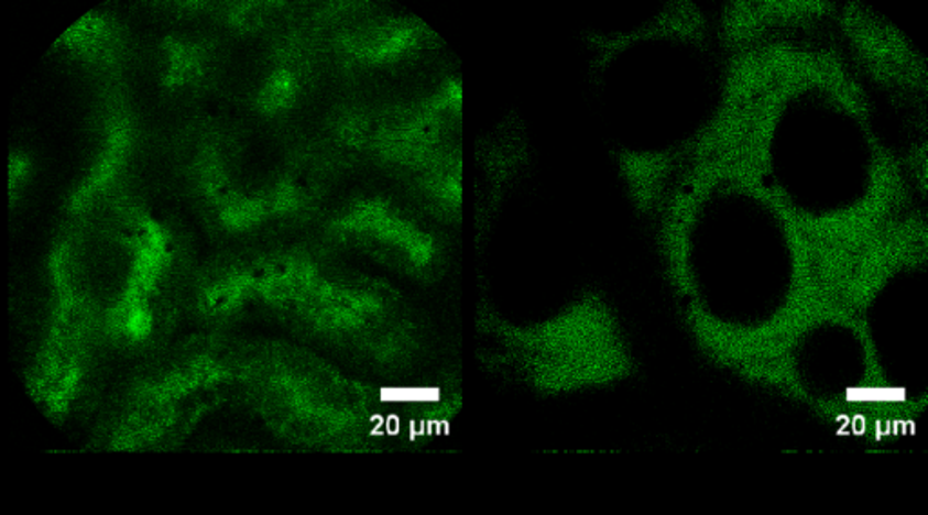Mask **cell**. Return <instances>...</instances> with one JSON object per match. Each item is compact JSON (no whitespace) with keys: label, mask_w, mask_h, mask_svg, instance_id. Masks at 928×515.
<instances>
[{"label":"cell","mask_w":928,"mask_h":515,"mask_svg":"<svg viewBox=\"0 0 928 515\" xmlns=\"http://www.w3.org/2000/svg\"><path fill=\"white\" fill-rule=\"evenodd\" d=\"M765 139L769 191L807 222L851 223L876 204L880 145L856 103L809 83L776 106Z\"/></svg>","instance_id":"obj_3"},{"label":"cell","mask_w":928,"mask_h":515,"mask_svg":"<svg viewBox=\"0 0 928 515\" xmlns=\"http://www.w3.org/2000/svg\"><path fill=\"white\" fill-rule=\"evenodd\" d=\"M666 11H641L619 32L621 42L600 69L597 102L602 129L627 158L644 164L688 151L713 122L717 69L702 42L667 33ZM619 42V41H613Z\"/></svg>","instance_id":"obj_2"},{"label":"cell","mask_w":928,"mask_h":515,"mask_svg":"<svg viewBox=\"0 0 928 515\" xmlns=\"http://www.w3.org/2000/svg\"><path fill=\"white\" fill-rule=\"evenodd\" d=\"M167 73L165 84L167 86H185L200 72V55L195 47L184 42H167Z\"/></svg>","instance_id":"obj_9"},{"label":"cell","mask_w":928,"mask_h":515,"mask_svg":"<svg viewBox=\"0 0 928 515\" xmlns=\"http://www.w3.org/2000/svg\"><path fill=\"white\" fill-rule=\"evenodd\" d=\"M31 175V161L22 153H13L8 164V176H10V195L15 198L17 191L24 187Z\"/></svg>","instance_id":"obj_10"},{"label":"cell","mask_w":928,"mask_h":515,"mask_svg":"<svg viewBox=\"0 0 928 515\" xmlns=\"http://www.w3.org/2000/svg\"><path fill=\"white\" fill-rule=\"evenodd\" d=\"M131 140H133L131 125L128 122H117L109 133L102 155L97 164L92 165L88 178L72 198L73 211H86L97 201L98 196L108 191L125 164Z\"/></svg>","instance_id":"obj_6"},{"label":"cell","mask_w":928,"mask_h":515,"mask_svg":"<svg viewBox=\"0 0 928 515\" xmlns=\"http://www.w3.org/2000/svg\"><path fill=\"white\" fill-rule=\"evenodd\" d=\"M869 380L877 391L913 392L927 399V258H903L872 291L865 309ZM928 405V403H925Z\"/></svg>","instance_id":"obj_4"},{"label":"cell","mask_w":928,"mask_h":515,"mask_svg":"<svg viewBox=\"0 0 928 515\" xmlns=\"http://www.w3.org/2000/svg\"><path fill=\"white\" fill-rule=\"evenodd\" d=\"M790 360L801 391L823 403L827 410L831 407L840 410L841 388H851L856 394L858 388L871 383L865 341L851 325L834 318H826L804 330Z\"/></svg>","instance_id":"obj_5"},{"label":"cell","mask_w":928,"mask_h":515,"mask_svg":"<svg viewBox=\"0 0 928 515\" xmlns=\"http://www.w3.org/2000/svg\"><path fill=\"white\" fill-rule=\"evenodd\" d=\"M62 44L75 55L88 63H103L111 57L114 46V33L106 19L100 15H86L67 30L62 36Z\"/></svg>","instance_id":"obj_7"},{"label":"cell","mask_w":928,"mask_h":515,"mask_svg":"<svg viewBox=\"0 0 928 515\" xmlns=\"http://www.w3.org/2000/svg\"><path fill=\"white\" fill-rule=\"evenodd\" d=\"M677 267L689 307L728 340L775 335L798 305L804 258L775 195L723 176L686 207Z\"/></svg>","instance_id":"obj_1"},{"label":"cell","mask_w":928,"mask_h":515,"mask_svg":"<svg viewBox=\"0 0 928 515\" xmlns=\"http://www.w3.org/2000/svg\"><path fill=\"white\" fill-rule=\"evenodd\" d=\"M109 329L120 338L129 341H144L153 330V313H151L148 296L123 291L122 298L114 304L109 313Z\"/></svg>","instance_id":"obj_8"}]
</instances>
